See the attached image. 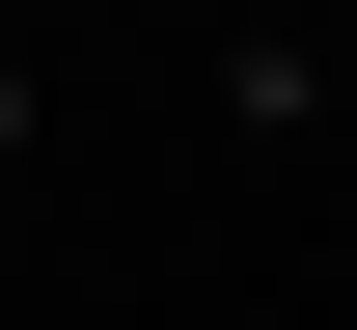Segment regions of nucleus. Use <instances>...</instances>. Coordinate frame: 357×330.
<instances>
[{"mask_svg": "<svg viewBox=\"0 0 357 330\" xmlns=\"http://www.w3.org/2000/svg\"><path fill=\"white\" fill-rule=\"evenodd\" d=\"M0 138H28V83H0Z\"/></svg>", "mask_w": 357, "mask_h": 330, "instance_id": "f257e3e1", "label": "nucleus"}]
</instances>
